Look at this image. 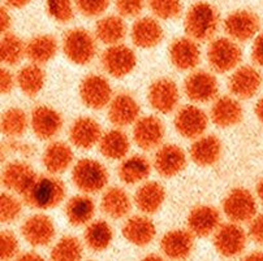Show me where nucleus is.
<instances>
[{
	"instance_id": "nucleus-29",
	"label": "nucleus",
	"mask_w": 263,
	"mask_h": 261,
	"mask_svg": "<svg viewBox=\"0 0 263 261\" xmlns=\"http://www.w3.org/2000/svg\"><path fill=\"white\" fill-rule=\"evenodd\" d=\"M165 200V191L158 182H147L137 190L135 203L141 212L153 214L160 209Z\"/></svg>"
},
{
	"instance_id": "nucleus-25",
	"label": "nucleus",
	"mask_w": 263,
	"mask_h": 261,
	"mask_svg": "<svg viewBox=\"0 0 263 261\" xmlns=\"http://www.w3.org/2000/svg\"><path fill=\"white\" fill-rule=\"evenodd\" d=\"M194 247V234L191 230L168 231L160 240L163 253L170 258H186Z\"/></svg>"
},
{
	"instance_id": "nucleus-38",
	"label": "nucleus",
	"mask_w": 263,
	"mask_h": 261,
	"mask_svg": "<svg viewBox=\"0 0 263 261\" xmlns=\"http://www.w3.org/2000/svg\"><path fill=\"white\" fill-rule=\"evenodd\" d=\"M114 239L112 229L106 221H94L85 230V242L91 251L101 252L107 250Z\"/></svg>"
},
{
	"instance_id": "nucleus-17",
	"label": "nucleus",
	"mask_w": 263,
	"mask_h": 261,
	"mask_svg": "<svg viewBox=\"0 0 263 261\" xmlns=\"http://www.w3.org/2000/svg\"><path fill=\"white\" fill-rule=\"evenodd\" d=\"M170 58L172 65L179 70L194 69L201 58V51L197 41L189 36L175 39L170 46Z\"/></svg>"
},
{
	"instance_id": "nucleus-9",
	"label": "nucleus",
	"mask_w": 263,
	"mask_h": 261,
	"mask_svg": "<svg viewBox=\"0 0 263 261\" xmlns=\"http://www.w3.org/2000/svg\"><path fill=\"white\" fill-rule=\"evenodd\" d=\"M80 96L84 104L91 109H102L112 100V89L103 75L90 74L82 79Z\"/></svg>"
},
{
	"instance_id": "nucleus-56",
	"label": "nucleus",
	"mask_w": 263,
	"mask_h": 261,
	"mask_svg": "<svg viewBox=\"0 0 263 261\" xmlns=\"http://www.w3.org/2000/svg\"><path fill=\"white\" fill-rule=\"evenodd\" d=\"M257 196L259 197V200L263 203V178L257 185Z\"/></svg>"
},
{
	"instance_id": "nucleus-48",
	"label": "nucleus",
	"mask_w": 263,
	"mask_h": 261,
	"mask_svg": "<svg viewBox=\"0 0 263 261\" xmlns=\"http://www.w3.org/2000/svg\"><path fill=\"white\" fill-rule=\"evenodd\" d=\"M249 235L255 243L263 245V214H255L250 219Z\"/></svg>"
},
{
	"instance_id": "nucleus-30",
	"label": "nucleus",
	"mask_w": 263,
	"mask_h": 261,
	"mask_svg": "<svg viewBox=\"0 0 263 261\" xmlns=\"http://www.w3.org/2000/svg\"><path fill=\"white\" fill-rule=\"evenodd\" d=\"M58 41L52 35L42 34L29 41L26 45V56L31 63L42 65L52 60L58 53Z\"/></svg>"
},
{
	"instance_id": "nucleus-31",
	"label": "nucleus",
	"mask_w": 263,
	"mask_h": 261,
	"mask_svg": "<svg viewBox=\"0 0 263 261\" xmlns=\"http://www.w3.org/2000/svg\"><path fill=\"white\" fill-rule=\"evenodd\" d=\"M73 162L72 148L63 142H53L43 152V165L51 174L67 170Z\"/></svg>"
},
{
	"instance_id": "nucleus-22",
	"label": "nucleus",
	"mask_w": 263,
	"mask_h": 261,
	"mask_svg": "<svg viewBox=\"0 0 263 261\" xmlns=\"http://www.w3.org/2000/svg\"><path fill=\"white\" fill-rule=\"evenodd\" d=\"M36 177L38 175L35 174L30 165L26 163L14 162L7 165L6 169L3 170L2 180L7 189L24 196L34 184Z\"/></svg>"
},
{
	"instance_id": "nucleus-12",
	"label": "nucleus",
	"mask_w": 263,
	"mask_h": 261,
	"mask_svg": "<svg viewBox=\"0 0 263 261\" xmlns=\"http://www.w3.org/2000/svg\"><path fill=\"white\" fill-rule=\"evenodd\" d=\"M208 125V114L196 106L182 107L175 117V128L177 133L187 139H197L203 135Z\"/></svg>"
},
{
	"instance_id": "nucleus-47",
	"label": "nucleus",
	"mask_w": 263,
	"mask_h": 261,
	"mask_svg": "<svg viewBox=\"0 0 263 261\" xmlns=\"http://www.w3.org/2000/svg\"><path fill=\"white\" fill-rule=\"evenodd\" d=\"M145 0H116V9L124 17H136L142 12Z\"/></svg>"
},
{
	"instance_id": "nucleus-26",
	"label": "nucleus",
	"mask_w": 263,
	"mask_h": 261,
	"mask_svg": "<svg viewBox=\"0 0 263 261\" xmlns=\"http://www.w3.org/2000/svg\"><path fill=\"white\" fill-rule=\"evenodd\" d=\"M157 229L152 219L145 216H133L123 226L124 238L132 245L145 247L153 242Z\"/></svg>"
},
{
	"instance_id": "nucleus-27",
	"label": "nucleus",
	"mask_w": 263,
	"mask_h": 261,
	"mask_svg": "<svg viewBox=\"0 0 263 261\" xmlns=\"http://www.w3.org/2000/svg\"><path fill=\"white\" fill-rule=\"evenodd\" d=\"M191 157L199 167H211L221 155V143L214 135H201L191 146Z\"/></svg>"
},
{
	"instance_id": "nucleus-39",
	"label": "nucleus",
	"mask_w": 263,
	"mask_h": 261,
	"mask_svg": "<svg viewBox=\"0 0 263 261\" xmlns=\"http://www.w3.org/2000/svg\"><path fill=\"white\" fill-rule=\"evenodd\" d=\"M26 55V45L17 35L12 33L3 34L0 43V57L7 65H16Z\"/></svg>"
},
{
	"instance_id": "nucleus-5",
	"label": "nucleus",
	"mask_w": 263,
	"mask_h": 261,
	"mask_svg": "<svg viewBox=\"0 0 263 261\" xmlns=\"http://www.w3.org/2000/svg\"><path fill=\"white\" fill-rule=\"evenodd\" d=\"M208 58L216 73H227L237 68L242 52L237 43L231 38L214 39L209 46Z\"/></svg>"
},
{
	"instance_id": "nucleus-8",
	"label": "nucleus",
	"mask_w": 263,
	"mask_h": 261,
	"mask_svg": "<svg viewBox=\"0 0 263 261\" xmlns=\"http://www.w3.org/2000/svg\"><path fill=\"white\" fill-rule=\"evenodd\" d=\"M137 57L135 51L125 45L109 46L102 55V65L109 75L121 78L128 75L136 68Z\"/></svg>"
},
{
	"instance_id": "nucleus-20",
	"label": "nucleus",
	"mask_w": 263,
	"mask_h": 261,
	"mask_svg": "<svg viewBox=\"0 0 263 261\" xmlns=\"http://www.w3.org/2000/svg\"><path fill=\"white\" fill-rule=\"evenodd\" d=\"M154 167L157 172L163 177H175L186 167V155L179 146L164 145L157 151Z\"/></svg>"
},
{
	"instance_id": "nucleus-24",
	"label": "nucleus",
	"mask_w": 263,
	"mask_h": 261,
	"mask_svg": "<svg viewBox=\"0 0 263 261\" xmlns=\"http://www.w3.org/2000/svg\"><path fill=\"white\" fill-rule=\"evenodd\" d=\"M211 119L219 128H232L240 124L243 111L238 100L232 96H220L211 107Z\"/></svg>"
},
{
	"instance_id": "nucleus-15",
	"label": "nucleus",
	"mask_w": 263,
	"mask_h": 261,
	"mask_svg": "<svg viewBox=\"0 0 263 261\" xmlns=\"http://www.w3.org/2000/svg\"><path fill=\"white\" fill-rule=\"evenodd\" d=\"M30 126L38 138L47 140L62 130L63 118L59 112L51 107L38 106L31 112Z\"/></svg>"
},
{
	"instance_id": "nucleus-28",
	"label": "nucleus",
	"mask_w": 263,
	"mask_h": 261,
	"mask_svg": "<svg viewBox=\"0 0 263 261\" xmlns=\"http://www.w3.org/2000/svg\"><path fill=\"white\" fill-rule=\"evenodd\" d=\"M132 39L137 47H155L163 39L162 25L152 17H143V18L137 19L132 28Z\"/></svg>"
},
{
	"instance_id": "nucleus-54",
	"label": "nucleus",
	"mask_w": 263,
	"mask_h": 261,
	"mask_svg": "<svg viewBox=\"0 0 263 261\" xmlns=\"http://www.w3.org/2000/svg\"><path fill=\"white\" fill-rule=\"evenodd\" d=\"M255 114H257V118L263 124V97L258 100V103L255 104Z\"/></svg>"
},
{
	"instance_id": "nucleus-19",
	"label": "nucleus",
	"mask_w": 263,
	"mask_h": 261,
	"mask_svg": "<svg viewBox=\"0 0 263 261\" xmlns=\"http://www.w3.org/2000/svg\"><path fill=\"white\" fill-rule=\"evenodd\" d=\"M262 85V77L254 67L243 65L232 73L228 82L231 92L240 99L254 96Z\"/></svg>"
},
{
	"instance_id": "nucleus-14",
	"label": "nucleus",
	"mask_w": 263,
	"mask_h": 261,
	"mask_svg": "<svg viewBox=\"0 0 263 261\" xmlns=\"http://www.w3.org/2000/svg\"><path fill=\"white\" fill-rule=\"evenodd\" d=\"M164 138V126L155 116L140 117L133 129V139L136 145L145 151L158 148Z\"/></svg>"
},
{
	"instance_id": "nucleus-55",
	"label": "nucleus",
	"mask_w": 263,
	"mask_h": 261,
	"mask_svg": "<svg viewBox=\"0 0 263 261\" xmlns=\"http://www.w3.org/2000/svg\"><path fill=\"white\" fill-rule=\"evenodd\" d=\"M245 260H263L262 251H253L252 253L245 256Z\"/></svg>"
},
{
	"instance_id": "nucleus-57",
	"label": "nucleus",
	"mask_w": 263,
	"mask_h": 261,
	"mask_svg": "<svg viewBox=\"0 0 263 261\" xmlns=\"http://www.w3.org/2000/svg\"><path fill=\"white\" fill-rule=\"evenodd\" d=\"M143 260H162V257L159 255H148Z\"/></svg>"
},
{
	"instance_id": "nucleus-36",
	"label": "nucleus",
	"mask_w": 263,
	"mask_h": 261,
	"mask_svg": "<svg viewBox=\"0 0 263 261\" xmlns=\"http://www.w3.org/2000/svg\"><path fill=\"white\" fill-rule=\"evenodd\" d=\"M130 197L120 187H111L102 197V209L111 218H123L130 212Z\"/></svg>"
},
{
	"instance_id": "nucleus-11",
	"label": "nucleus",
	"mask_w": 263,
	"mask_h": 261,
	"mask_svg": "<svg viewBox=\"0 0 263 261\" xmlns=\"http://www.w3.org/2000/svg\"><path fill=\"white\" fill-rule=\"evenodd\" d=\"M185 94L192 102L208 103L215 99L218 95V81L215 75L204 70H197L191 73L185 79Z\"/></svg>"
},
{
	"instance_id": "nucleus-46",
	"label": "nucleus",
	"mask_w": 263,
	"mask_h": 261,
	"mask_svg": "<svg viewBox=\"0 0 263 261\" xmlns=\"http://www.w3.org/2000/svg\"><path fill=\"white\" fill-rule=\"evenodd\" d=\"M76 6L84 16L96 17L108 8L109 0H76Z\"/></svg>"
},
{
	"instance_id": "nucleus-35",
	"label": "nucleus",
	"mask_w": 263,
	"mask_h": 261,
	"mask_svg": "<svg viewBox=\"0 0 263 261\" xmlns=\"http://www.w3.org/2000/svg\"><path fill=\"white\" fill-rule=\"evenodd\" d=\"M152 165L147 158L142 156H130L125 158L119 167V177L126 185H135L142 182L150 175Z\"/></svg>"
},
{
	"instance_id": "nucleus-49",
	"label": "nucleus",
	"mask_w": 263,
	"mask_h": 261,
	"mask_svg": "<svg viewBox=\"0 0 263 261\" xmlns=\"http://www.w3.org/2000/svg\"><path fill=\"white\" fill-rule=\"evenodd\" d=\"M0 87H2V92L3 94H9L13 90L14 85L17 84V78L13 77L11 72L6 68L2 69V74H0Z\"/></svg>"
},
{
	"instance_id": "nucleus-3",
	"label": "nucleus",
	"mask_w": 263,
	"mask_h": 261,
	"mask_svg": "<svg viewBox=\"0 0 263 261\" xmlns=\"http://www.w3.org/2000/svg\"><path fill=\"white\" fill-rule=\"evenodd\" d=\"M63 51L73 64L86 65L97 53L96 38L85 29H70L63 38Z\"/></svg>"
},
{
	"instance_id": "nucleus-16",
	"label": "nucleus",
	"mask_w": 263,
	"mask_h": 261,
	"mask_svg": "<svg viewBox=\"0 0 263 261\" xmlns=\"http://www.w3.org/2000/svg\"><path fill=\"white\" fill-rule=\"evenodd\" d=\"M140 104L129 94H119L112 97L108 104V118L114 125L123 126L133 125L140 118Z\"/></svg>"
},
{
	"instance_id": "nucleus-6",
	"label": "nucleus",
	"mask_w": 263,
	"mask_h": 261,
	"mask_svg": "<svg viewBox=\"0 0 263 261\" xmlns=\"http://www.w3.org/2000/svg\"><path fill=\"white\" fill-rule=\"evenodd\" d=\"M223 209L233 223H248L257 214V202L249 190L236 187L224 199Z\"/></svg>"
},
{
	"instance_id": "nucleus-32",
	"label": "nucleus",
	"mask_w": 263,
	"mask_h": 261,
	"mask_svg": "<svg viewBox=\"0 0 263 261\" xmlns=\"http://www.w3.org/2000/svg\"><path fill=\"white\" fill-rule=\"evenodd\" d=\"M130 143L124 131L119 129H112L104 133L99 142V150L104 157L109 160H120L128 153Z\"/></svg>"
},
{
	"instance_id": "nucleus-50",
	"label": "nucleus",
	"mask_w": 263,
	"mask_h": 261,
	"mask_svg": "<svg viewBox=\"0 0 263 261\" xmlns=\"http://www.w3.org/2000/svg\"><path fill=\"white\" fill-rule=\"evenodd\" d=\"M252 57L254 63L259 67H263V33L254 39L252 48Z\"/></svg>"
},
{
	"instance_id": "nucleus-33",
	"label": "nucleus",
	"mask_w": 263,
	"mask_h": 261,
	"mask_svg": "<svg viewBox=\"0 0 263 261\" xmlns=\"http://www.w3.org/2000/svg\"><path fill=\"white\" fill-rule=\"evenodd\" d=\"M126 35V26L120 16H107L96 25V36L104 45L114 46L121 43Z\"/></svg>"
},
{
	"instance_id": "nucleus-7",
	"label": "nucleus",
	"mask_w": 263,
	"mask_h": 261,
	"mask_svg": "<svg viewBox=\"0 0 263 261\" xmlns=\"http://www.w3.org/2000/svg\"><path fill=\"white\" fill-rule=\"evenodd\" d=\"M214 246L224 257H236L247 247V233L237 223L224 224L216 229Z\"/></svg>"
},
{
	"instance_id": "nucleus-18",
	"label": "nucleus",
	"mask_w": 263,
	"mask_h": 261,
	"mask_svg": "<svg viewBox=\"0 0 263 261\" xmlns=\"http://www.w3.org/2000/svg\"><path fill=\"white\" fill-rule=\"evenodd\" d=\"M24 239L34 247L47 246L55 236V225L45 214H35L26 219L21 228Z\"/></svg>"
},
{
	"instance_id": "nucleus-21",
	"label": "nucleus",
	"mask_w": 263,
	"mask_h": 261,
	"mask_svg": "<svg viewBox=\"0 0 263 261\" xmlns=\"http://www.w3.org/2000/svg\"><path fill=\"white\" fill-rule=\"evenodd\" d=\"M103 135L101 125L91 117H80L73 123L69 130L70 142L81 150H90L99 145Z\"/></svg>"
},
{
	"instance_id": "nucleus-43",
	"label": "nucleus",
	"mask_w": 263,
	"mask_h": 261,
	"mask_svg": "<svg viewBox=\"0 0 263 261\" xmlns=\"http://www.w3.org/2000/svg\"><path fill=\"white\" fill-rule=\"evenodd\" d=\"M47 12L58 23H69L74 16L72 0H46Z\"/></svg>"
},
{
	"instance_id": "nucleus-34",
	"label": "nucleus",
	"mask_w": 263,
	"mask_h": 261,
	"mask_svg": "<svg viewBox=\"0 0 263 261\" xmlns=\"http://www.w3.org/2000/svg\"><path fill=\"white\" fill-rule=\"evenodd\" d=\"M96 213V204L86 195H77L69 199L65 207V214L73 226L86 225Z\"/></svg>"
},
{
	"instance_id": "nucleus-44",
	"label": "nucleus",
	"mask_w": 263,
	"mask_h": 261,
	"mask_svg": "<svg viewBox=\"0 0 263 261\" xmlns=\"http://www.w3.org/2000/svg\"><path fill=\"white\" fill-rule=\"evenodd\" d=\"M20 200H17L16 197L12 196L9 194H2V199H0V217L3 223H11L14 221L17 217L21 213Z\"/></svg>"
},
{
	"instance_id": "nucleus-52",
	"label": "nucleus",
	"mask_w": 263,
	"mask_h": 261,
	"mask_svg": "<svg viewBox=\"0 0 263 261\" xmlns=\"http://www.w3.org/2000/svg\"><path fill=\"white\" fill-rule=\"evenodd\" d=\"M18 260H43L42 256L35 252H25L17 256Z\"/></svg>"
},
{
	"instance_id": "nucleus-53",
	"label": "nucleus",
	"mask_w": 263,
	"mask_h": 261,
	"mask_svg": "<svg viewBox=\"0 0 263 261\" xmlns=\"http://www.w3.org/2000/svg\"><path fill=\"white\" fill-rule=\"evenodd\" d=\"M31 0H6V3L13 8H23V7L28 6Z\"/></svg>"
},
{
	"instance_id": "nucleus-45",
	"label": "nucleus",
	"mask_w": 263,
	"mask_h": 261,
	"mask_svg": "<svg viewBox=\"0 0 263 261\" xmlns=\"http://www.w3.org/2000/svg\"><path fill=\"white\" fill-rule=\"evenodd\" d=\"M18 253V240L12 231H2L0 235V257L2 260L13 258Z\"/></svg>"
},
{
	"instance_id": "nucleus-41",
	"label": "nucleus",
	"mask_w": 263,
	"mask_h": 261,
	"mask_svg": "<svg viewBox=\"0 0 263 261\" xmlns=\"http://www.w3.org/2000/svg\"><path fill=\"white\" fill-rule=\"evenodd\" d=\"M82 257V246L74 236H64L53 246L51 258L58 261H76Z\"/></svg>"
},
{
	"instance_id": "nucleus-37",
	"label": "nucleus",
	"mask_w": 263,
	"mask_h": 261,
	"mask_svg": "<svg viewBox=\"0 0 263 261\" xmlns=\"http://www.w3.org/2000/svg\"><path fill=\"white\" fill-rule=\"evenodd\" d=\"M46 82V75L41 65L31 64L25 65L17 74V85L26 96H35L42 91Z\"/></svg>"
},
{
	"instance_id": "nucleus-51",
	"label": "nucleus",
	"mask_w": 263,
	"mask_h": 261,
	"mask_svg": "<svg viewBox=\"0 0 263 261\" xmlns=\"http://www.w3.org/2000/svg\"><path fill=\"white\" fill-rule=\"evenodd\" d=\"M0 19H2V23H0V26H2V33L3 34L8 33L9 28H11V24H12V17H11V14L7 12L6 8H2Z\"/></svg>"
},
{
	"instance_id": "nucleus-23",
	"label": "nucleus",
	"mask_w": 263,
	"mask_h": 261,
	"mask_svg": "<svg viewBox=\"0 0 263 261\" xmlns=\"http://www.w3.org/2000/svg\"><path fill=\"white\" fill-rule=\"evenodd\" d=\"M220 226V214L214 207L198 206L187 216V228L194 236H208Z\"/></svg>"
},
{
	"instance_id": "nucleus-40",
	"label": "nucleus",
	"mask_w": 263,
	"mask_h": 261,
	"mask_svg": "<svg viewBox=\"0 0 263 261\" xmlns=\"http://www.w3.org/2000/svg\"><path fill=\"white\" fill-rule=\"evenodd\" d=\"M29 126L28 114L21 108H9L2 117V130L7 136L17 138L26 131Z\"/></svg>"
},
{
	"instance_id": "nucleus-4",
	"label": "nucleus",
	"mask_w": 263,
	"mask_h": 261,
	"mask_svg": "<svg viewBox=\"0 0 263 261\" xmlns=\"http://www.w3.org/2000/svg\"><path fill=\"white\" fill-rule=\"evenodd\" d=\"M73 184L86 194L99 192L108 182V172L97 160L82 158L74 165L72 172Z\"/></svg>"
},
{
	"instance_id": "nucleus-13",
	"label": "nucleus",
	"mask_w": 263,
	"mask_h": 261,
	"mask_svg": "<svg viewBox=\"0 0 263 261\" xmlns=\"http://www.w3.org/2000/svg\"><path fill=\"white\" fill-rule=\"evenodd\" d=\"M148 103L159 113H171L179 104V89L171 78H159L148 89Z\"/></svg>"
},
{
	"instance_id": "nucleus-1",
	"label": "nucleus",
	"mask_w": 263,
	"mask_h": 261,
	"mask_svg": "<svg viewBox=\"0 0 263 261\" xmlns=\"http://www.w3.org/2000/svg\"><path fill=\"white\" fill-rule=\"evenodd\" d=\"M219 26L218 11L206 2H198L187 9L185 16V31L197 42L209 41Z\"/></svg>"
},
{
	"instance_id": "nucleus-10",
	"label": "nucleus",
	"mask_w": 263,
	"mask_h": 261,
	"mask_svg": "<svg viewBox=\"0 0 263 261\" xmlns=\"http://www.w3.org/2000/svg\"><path fill=\"white\" fill-rule=\"evenodd\" d=\"M259 17L248 9L233 12L224 21V29L235 42H247L254 38L259 30Z\"/></svg>"
},
{
	"instance_id": "nucleus-42",
	"label": "nucleus",
	"mask_w": 263,
	"mask_h": 261,
	"mask_svg": "<svg viewBox=\"0 0 263 261\" xmlns=\"http://www.w3.org/2000/svg\"><path fill=\"white\" fill-rule=\"evenodd\" d=\"M153 13L162 19L176 18L181 13V0H148Z\"/></svg>"
},
{
	"instance_id": "nucleus-2",
	"label": "nucleus",
	"mask_w": 263,
	"mask_h": 261,
	"mask_svg": "<svg viewBox=\"0 0 263 261\" xmlns=\"http://www.w3.org/2000/svg\"><path fill=\"white\" fill-rule=\"evenodd\" d=\"M65 196V186L59 178L52 175L36 177L24 200L36 209H51L59 206Z\"/></svg>"
}]
</instances>
